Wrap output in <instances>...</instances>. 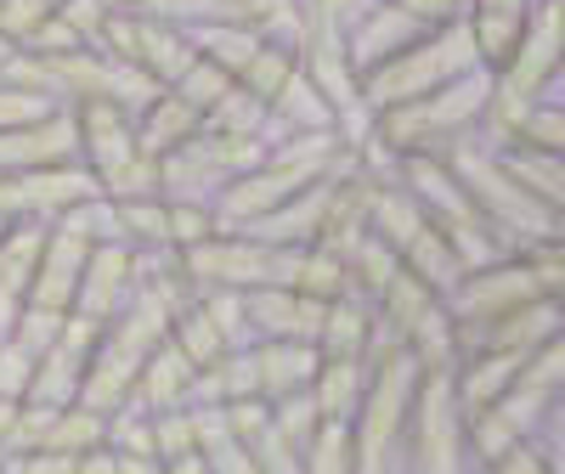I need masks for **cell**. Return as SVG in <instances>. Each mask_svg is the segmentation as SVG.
Masks as SVG:
<instances>
[{"label":"cell","mask_w":565,"mask_h":474,"mask_svg":"<svg viewBox=\"0 0 565 474\" xmlns=\"http://www.w3.org/2000/svg\"><path fill=\"white\" fill-rule=\"evenodd\" d=\"M345 170H356V153L345 148L334 130H322V136H277L271 148H266L238 181H232L210 209H215L221 231H244L249 220L271 215L277 204L300 198L306 186L334 181V175H345Z\"/></svg>","instance_id":"1"},{"label":"cell","mask_w":565,"mask_h":474,"mask_svg":"<svg viewBox=\"0 0 565 474\" xmlns=\"http://www.w3.org/2000/svg\"><path fill=\"white\" fill-rule=\"evenodd\" d=\"M367 390L351 412V468L356 474H396L402 457V430H407V407L418 390V362L407 345L385 340L373 327V345H367Z\"/></svg>","instance_id":"2"},{"label":"cell","mask_w":565,"mask_h":474,"mask_svg":"<svg viewBox=\"0 0 565 474\" xmlns=\"http://www.w3.org/2000/svg\"><path fill=\"white\" fill-rule=\"evenodd\" d=\"M441 164L452 170V181L463 186L469 209L481 215V226L498 237L509 255L526 249V244H543V237H559V209L537 204L526 186L503 170L498 148H487L481 136H469V141H458V148H447Z\"/></svg>","instance_id":"3"},{"label":"cell","mask_w":565,"mask_h":474,"mask_svg":"<svg viewBox=\"0 0 565 474\" xmlns=\"http://www.w3.org/2000/svg\"><path fill=\"white\" fill-rule=\"evenodd\" d=\"M487 103H492V68H476L441 90H424V97L402 103V108H385L373 114V141L391 153V159H407V153H447L458 141L481 136V119H487Z\"/></svg>","instance_id":"4"},{"label":"cell","mask_w":565,"mask_h":474,"mask_svg":"<svg viewBox=\"0 0 565 474\" xmlns=\"http://www.w3.org/2000/svg\"><path fill=\"white\" fill-rule=\"evenodd\" d=\"M487 68L481 52H476V34H469V23H447V29H430L424 40H413L407 52H396L391 63L367 68L362 74V108L367 114H385V108H402L413 97H424V90H441L463 74Z\"/></svg>","instance_id":"5"},{"label":"cell","mask_w":565,"mask_h":474,"mask_svg":"<svg viewBox=\"0 0 565 474\" xmlns=\"http://www.w3.org/2000/svg\"><path fill=\"white\" fill-rule=\"evenodd\" d=\"M74 125H79V164L90 170V181H97V193L108 204L159 193V159L141 153L130 114L90 103V108H74Z\"/></svg>","instance_id":"6"},{"label":"cell","mask_w":565,"mask_h":474,"mask_svg":"<svg viewBox=\"0 0 565 474\" xmlns=\"http://www.w3.org/2000/svg\"><path fill=\"white\" fill-rule=\"evenodd\" d=\"M295 260H300V249H271L249 231H215V237H204V244L175 255L181 277L193 282V289H232V294L289 289Z\"/></svg>","instance_id":"7"},{"label":"cell","mask_w":565,"mask_h":474,"mask_svg":"<svg viewBox=\"0 0 565 474\" xmlns=\"http://www.w3.org/2000/svg\"><path fill=\"white\" fill-rule=\"evenodd\" d=\"M402 457H407V474H469L463 412H458V396H452V373H418L407 430H402Z\"/></svg>","instance_id":"8"},{"label":"cell","mask_w":565,"mask_h":474,"mask_svg":"<svg viewBox=\"0 0 565 474\" xmlns=\"http://www.w3.org/2000/svg\"><path fill=\"white\" fill-rule=\"evenodd\" d=\"M271 141H249V136H221V130H199L186 148H175L170 159H159V198H186V204H215L232 181H238Z\"/></svg>","instance_id":"9"},{"label":"cell","mask_w":565,"mask_h":474,"mask_svg":"<svg viewBox=\"0 0 565 474\" xmlns=\"http://www.w3.org/2000/svg\"><path fill=\"white\" fill-rule=\"evenodd\" d=\"M532 300H554V294H543V282L532 277V266L521 255H503V260H492L481 271H463L458 289L441 305H447L458 340H463V334H476V327H487V322H498L509 311H521Z\"/></svg>","instance_id":"10"},{"label":"cell","mask_w":565,"mask_h":474,"mask_svg":"<svg viewBox=\"0 0 565 474\" xmlns=\"http://www.w3.org/2000/svg\"><path fill=\"white\" fill-rule=\"evenodd\" d=\"M103 198L90 170L74 164H52V170H23V175H0V231L7 226H52L63 220L74 204Z\"/></svg>","instance_id":"11"},{"label":"cell","mask_w":565,"mask_h":474,"mask_svg":"<svg viewBox=\"0 0 565 474\" xmlns=\"http://www.w3.org/2000/svg\"><path fill=\"white\" fill-rule=\"evenodd\" d=\"M97 45H103L108 57L130 63L136 74H148L153 85H175L186 74V63L199 57L193 52V34L175 29V23H159L148 12H114L103 23V40Z\"/></svg>","instance_id":"12"},{"label":"cell","mask_w":565,"mask_h":474,"mask_svg":"<svg viewBox=\"0 0 565 474\" xmlns=\"http://www.w3.org/2000/svg\"><path fill=\"white\" fill-rule=\"evenodd\" d=\"M97 334H103L97 322H85V316L68 311L63 316V334L45 345V356L34 362L23 401H34V407H68V401H79V385H85L90 351H97Z\"/></svg>","instance_id":"13"},{"label":"cell","mask_w":565,"mask_h":474,"mask_svg":"<svg viewBox=\"0 0 565 474\" xmlns=\"http://www.w3.org/2000/svg\"><path fill=\"white\" fill-rule=\"evenodd\" d=\"M141 260L130 244H119V237H108V244H97L90 249V260H85V271H79V289H74V316H85V322H108V316H119L125 311V300L136 294V282H141Z\"/></svg>","instance_id":"14"},{"label":"cell","mask_w":565,"mask_h":474,"mask_svg":"<svg viewBox=\"0 0 565 474\" xmlns=\"http://www.w3.org/2000/svg\"><path fill=\"white\" fill-rule=\"evenodd\" d=\"M79 159V125L74 108H52L40 119L7 125L0 130V175H23V170H52Z\"/></svg>","instance_id":"15"},{"label":"cell","mask_w":565,"mask_h":474,"mask_svg":"<svg viewBox=\"0 0 565 474\" xmlns=\"http://www.w3.org/2000/svg\"><path fill=\"white\" fill-rule=\"evenodd\" d=\"M424 34H430V29H424L407 7H396V0H367L362 18L345 29V57H351L356 79H362L367 68L391 63L396 52H407V45L424 40Z\"/></svg>","instance_id":"16"},{"label":"cell","mask_w":565,"mask_h":474,"mask_svg":"<svg viewBox=\"0 0 565 474\" xmlns=\"http://www.w3.org/2000/svg\"><path fill=\"white\" fill-rule=\"evenodd\" d=\"M244 362H249V390L255 401H282V396H300L311 390L317 378V345L306 340H260V345H244Z\"/></svg>","instance_id":"17"},{"label":"cell","mask_w":565,"mask_h":474,"mask_svg":"<svg viewBox=\"0 0 565 474\" xmlns=\"http://www.w3.org/2000/svg\"><path fill=\"white\" fill-rule=\"evenodd\" d=\"M559 340V300H532L521 311H509L487 327H476V334L458 340V356L463 351H509V356H532L537 345Z\"/></svg>","instance_id":"18"},{"label":"cell","mask_w":565,"mask_h":474,"mask_svg":"<svg viewBox=\"0 0 565 474\" xmlns=\"http://www.w3.org/2000/svg\"><path fill=\"white\" fill-rule=\"evenodd\" d=\"M244 311H249V334L255 340H306V345H317L322 300H306L295 289H249Z\"/></svg>","instance_id":"19"},{"label":"cell","mask_w":565,"mask_h":474,"mask_svg":"<svg viewBox=\"0 0 565 474\" xmlns=\"http://www.w3.org/2000/svg\"><path fill=\"white\" fill-rule=\"evenodd\" d=\"M193 378H199V367L186 362L170 340L141 362V373H136V385H130V407L136 412H175V407H193Z\"/></svg>","instance_id":"20"},{"label":"cell","mask_w":565,"mask_h":474,"mask_svg":"<svg viewBox=\"0 0 565 474\" xmlns=\"http://www.w3.org/2000/svg\"><path fill=\"white\" fill-rule=\"evenodd\" d=\"M328 186H334V181L306 186L300 198L277 204L271 215L249 220L244 231H249V237H260V244H271V249H311V244H317V231H322V215H328Z\"/></svg>","instance_id":"21"},{"label":"cell","mask_w":565,"mask_h":474,"mask_svg":"<svg viewBox=\"0 0 565 474\" xmlns=\"http://www.w3.org/2000/svg\"><path fill=\"white\" fill-rule=\"evenodd\" d=\"M199 130H204V114H199L193 103H181L170 85L136 114V141H141V153H148V159H170V153L186 148Z\"/></svg>","instance_id":"22"},{"label":"cell","mask_w":565,"mask_h":474,"mask_svg":"<svg viewBox=\"0 0 565 474\" xmlns=\"http://www.w3.org/2000/svg\"><path fill=\"white\" fill-rule=\"evenodd\" d=\"M441 311V294H430L418 277H407V271H396L385 289H380V300H373V327H380L385 340H396V345H407L424 322H430Z\"/></svg>","instance_id":"23"},{"label":"cell","mask_w":565,"mask_h":474,"mask_svg":"<svg viewBox=\"0 0 565 474\" xmlns=\"http://www.w3.org/2000/svg\"><path fill=\"white\" fill-rule=\"evenodd\" d=\"M532 7H537V0H469L463 23H469V34H476V52H481L487 68H498L509 57V45L521 40Z\"/></svg>","instance_id":"24"},{"label":"cell","mask_w":565,"mask_h":474,"mask_svg":"<svg viewBox=\"0 0 565 474\" xmlns=\"http://www.w3.org/2000/svg\"><path fill=\"white\" fill-rule=\"evenodd\" d=\"M362 390H367V362H356V356H322V362H317L311 407H317L322 423H351Z\"/></svg>","instance_id":"25"},{"label":"cell","mask_w":565,"mask_h":474,"mask_svg":"<svg viewBox=\"0 0 565 474\" xmlns=\"http://www.w3.org/2000/svg\"><path fill=\"white\" fill-rule=\"evenodd\" d=\"M266 119H271V136H322V130H334V108L322 103V90L300 68L266 103Z\"/></svg>","instance_id":"26"},{"label":"cell","mask_w":565,"mask_h":474,"mask_svg":"<svg viewBox=\"0 0 565 474\" xmlns=\"http://www.w3.org/2000/svg\"><path fill=\"white\" fill-rule=\"evenodd\" d=\"M373 345V305L362 294H340L322 305V327H317V356H367Z\"/></svg>","instance_id":"27"},{"label":"cell","mask_w":565,"mask_h":474,"mask_svg":"<svg viewBox=\"0 0 565 474\" xmlns=\"http://www.w3.org/2000/svg\"><path fill=\"white\" fill-rule=\"evenodd\" d=\"M114 237L130 244L136 255H175L170 249V204L153 193V198H125L114 204Z\"/></svg>","instance_id":"28"},{"label":"cell","mask_w":565,"mask_h":474,"mask_svg":"<svg viewBox=\"0 0 565 474\" xmlns=\"http://www.w3.org/2000/svg\"><path fill=\"white\" fill-rule=\"evenodd\" d=\"M103 441H108V418H103V412H90V407H79V401L57 407L52 418H45V435H40L45 452H68V457L103 452Z\"/></svg>","instance_id":"29"},{"label":"cell","mask_w":565,"mask_h":474,"mask_svg":"<svg viewBox=\"0 0 565 474\" xmlns=\"http://www.w3.org/2000/svg\"><path fill=\"white\" fill-rule=\"evenodd\" d=\"M503 170L526 186V193L548 209L565 204V153H532V148H498Z\"/></svg>","instance_id":"30"},{"label":"cell","mask_w":565,"mask_h":474,"mask_svg":"<svg viewBox=\"0 0 565 474\" xmlns=\"http://www.w3.org/2000/svg\"><path fill=\"white\" fill-rule=\"evenodd\" d=\"M300 68V57H295V45H282V40H260L255 45V57L238 68V79H232V85H238L244 90V97H255L260 108L277 97V90L282 85H289V74Z\"/></svg>","instance_id":"31"},{"label":"cell","mask_w":565,"mask_h":474,"mask_svg":"<svg viewBox=\"0 0 565 474\" xmlns=\"http://www.w3.org/2000/svg\"><path fill=\"white\" fill-rule=\"evenodd\" d=\"M255 45H260V34L244 29V23H210V29H193V52H199L204 63L226 68L232 79H238V68L255 57Z\"/></svg>","instance_id":"32"},{"label":"cell","mask_w":565,"mask_h":474,"mask_svg":"<svg viewBox=\"0 0 565 474\" xmlns=\"http://www.w3.org/2000/svg\"><path fill=\"white\" fill-rule=\"evenodd\" d=\"M295 294H306V300H340V294H351V277H345V260L340 255H328V249H300V260H295V282H289Z\"/></svg>","instance_id":"33"},{"label":"cell","mask_w":565,"mask_h":474,"mask_svg":"<svg viewBox=\"0 0 565 474\" xmlns=\"http://www.w3.org/2000/svg\"><path fill=\"white\" fill-rule=\"evenodd\" d=\"M396 271H402V260H396V255H391V249H385V244H380V237H373V231H367L362 244H356V249L345 255V277H351V294H362L367 305L380 300V289H385V282H391Z\"/></svg>","instance_id":"34"},{"label":"cell","mask_w":565,"mask_h":474,"mask_svg":"<svg viewBox=\"0 0 565 474\" xmlns=\"http://www.w3.org/2000/svg\"><path fill=\"white\" fill-rule=\"evenodd\" d=\"M503 148H532V153H565V114L543 97L521 114V125H514V136L503 141Z\"/></svg>","instance_id":"35"},{"label":"cell","mask_w":565,"mask_h":474,"mask_svg":"<svg viewBox=\"0 0 565 474\" xmlns=\"http://www.w3.org/2000/svg\"><path fill=\"white\" fill-rule=\"evenodd\" d=\"M199 311L215 322V334L238 351L249 345V311H244V294H232V289H199Z\"/></svg>","instance_id":"36"},{"label":"cell","mask_w":565,"mask_h":474,"mask_svg":"<svg viewBox=\"0 0 565 474\" xmlns=\"http://www.w3.org/2000/svg\"><path fill=\"white\" fill-rule=\"evenodd\" d=\"M170 90H175L181 103H193L199 114H210V108L226 97V90H232V74L215 68V63H204V57H193V63H186V74H181Z\"/></svg>","instance_id":"37"},{"label":"cell","mask_w":565,"mask_h":474,"mask_svg":"<svg viewBox=\"0 0 565 474\" xmlns=\"http://www.w3.org/2000/svg\"><path fill=\"white\" fill-rule=\"evenodd\" d=\"M199 435H193V407H175V412H153V457L175 463V457H193Z\"/></svg>","instance_id":"38"},{"label":"cell","mask_w":565,"mask_h":474,"mask_svg":"<svg viewBox=\"0 0 565 474\" xmlns=\"http://www.w3.org/2000/svg\"><path fill=\"white\" fill-rule=\"evenodd\" d=\"M244 452L255 457L260 474H306V452H300L289 435H277V423H271V418H266V430H260Z\"/></svg>","instance_id":"39"},{"label":"cell","mask_w":565,"mask_h":474,"mask_svg":"<svg viewBox=\"0 0 565 474\" xmlns=\"http://www.w3.org/2000/svg\"><path fill=\"white\" fill-rule=\"evenodd\" d=\"M164 204H170V249H175V255L221 231V220H215L210 204H186V198H164Z\"/></svg>","instance_id":"40"},{"label":"cell","mask_w":565,"mask_h":474,"mask_svg":"<svg viewBox=\"0 0 565 474\" xmlns=\"http://www.w3.org/2000/svg\"><path fill=\"white\" fill-rule=\"evenodd\" d=\"M306 474H356L351 468V430L345 423H322L317 441L306 446Z\"/></svg>","instance_id":"41"},{"label":"cell","mask_w":565,"mask_h":474,"mask_svg":"<svg viewBox=\"0 0 565 474\" xmlns=\"http://www.w3.org/2000/svg\"><path fill=\"white\" fill-rule=\"evenodd\" d=\"M63 316H68V311H40V305H23V311H18V327H12V345H18L29 362H40V356H45V345H52V340L63 334Z\"/></svg>","instance_id":"42"},{"label":"cell","mask_w":565,"mask_h":474,"mask_svg":"<svg viewBox=\"0 0 565 474\" xmlns=\"http://www.w3.org/2000/svg\"><path fill=\"white\" fill-rule=\"evenodd\" d=\"M271 423H277V435H289V441L306 452V446L317 441V430H322V418H317V407H311V390L271 401Z\"/></svg>","instance_id":"43"},{"label":"cell","mask_w":565,"mask_h":474,"mask_svg":"<svg viewBox=\"0 0 565 474\" xmlns=\"http://www.w3.org/2000/svg\"><path fill=\"white\" fill-rule=\"evenodd\" d=\"M487 474H559V468H554V452L532 435V441H514L503 457H492Z\"/></svg>","instance_id":"44"},{"label":"cell","mask_w":565,"mask_h":474,"mask_svg":"<svg viewBox=\"0 0 565 474\" xmlns=\"http://www.w3.org/2000/svg\"><path fill=\"white\" fill-rule=\"evenodd\" d=\"M74 468H79V457H68V452H45V446L7 457V474H74Z\"/></svg>","instance_id":"45"},{"label":"cell","mask_w":565,"mask_h":474,"mask_svg":"<svg viewBox=\"0 0 565 474\" xmlns=\"http://www.w3.org/2000/svg\"><path fill=\"white\" fill-rule=\"evenodd\" d=\"M396 7H407L424 29H447V23L469 18V0H396Z\"/></svg>","instance_id":"46"},{"label":"cell","mask_w":565,"mask_h":474,"mask_svg":"<svg viewBox=\"0 0 565 474\" xmlns=\"http://www.w3.org/2000/svg\"><path fill=\"white\" fill-rule=\"evenodd\" d=\"M29 373H34V362L7 340L0 345V396H12V401H23V390H29Z\"/></svg>","instance_id":"47"},{"label":"cell","mask_w":565,"mask_h":474,"mask_svg":"<svg viewBox=\"0 0 565 474\" xmlns=\"http://www.w3.org/2000/svg\"><path fill=\"white\" fill-rule=\"evenodd\" d=\"M40 114H52V103L29 97V90L0 85V130H7V125H23V119H40Z\"/></svg>","instance_id":"48"},{"label":"cell","mask_w":565,"mask_h":474,"mask_svg":"<svg viewBox=\"0 0 565 474\" xmlns=\"http://www.w3.org/2000/svg\"><path fill=\"white\" fill-rule=\"evenodd\" d=\"M108 457H114V474H164V463L148 452H108Z\"/></svg>","instance_id":"49"},{"label":"cell","mask_w":565,"mask_h":474,"mask_svg":"<svg viewBox=\"0 0 565 474\" xmlns=\"http://www.w3.org/2000/svg\"><path fill=\"white\" fill-rule=\"evenodd\" d=\"M74 474H114V457H108V446L103 452H90V457H79V468Z\"/></svg>","instance_id":"50"},{"label":"cell","mask_w":565,"mask_h":474,"mask_svg":"<svg viewBox=\"0 0 565 474\" xmlns=\"http://www.w3.org/2000/svg\"><path fill=\"white\" fill-rule=\"evenodd\" d=\"M103 7H108V12H136L141 0H103Z\"/></svg>","instance_id":"51"},{"label":"cell","mask_w":565,"mask_h":474,"mask_svg":"<svg viewBox=\"0 0 565 474\" xmlns=\"http://www.w3.org/2000/svg\"><path fill=\"white\" fill-rule=\"evenodd\" d=\"M0 63H7V45H0Z\"/></svg>","instance_id":"52"},{"label":"cell","mask_w":565,"mask_h":474,"mask_svg":"<svg viewBox=\"0 0 565 474\" xmlns=\"http://www.w3.org/2000/svg\"><path fill=\"white\" fill-rule=\"evenodd\" d=\"M0 474H7V457H0Z\"/></svg>","instance_id":"53"}]
</instances>
